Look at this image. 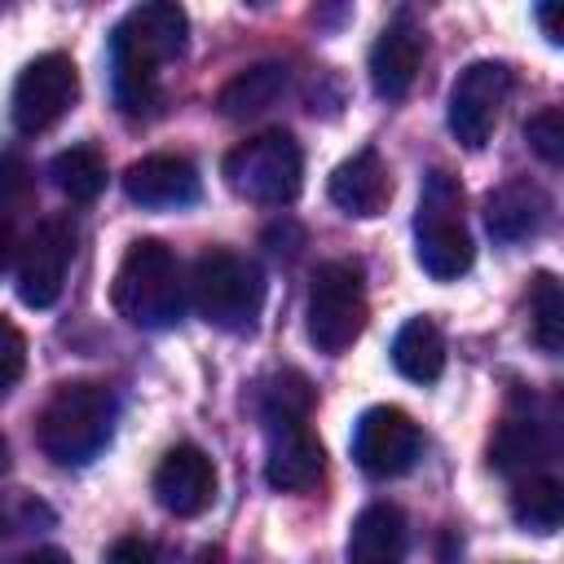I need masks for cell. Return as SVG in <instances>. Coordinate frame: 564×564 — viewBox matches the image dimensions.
I'll return each instance as SVG.
<instances>
[{
	"label": "cell",
	"instance_id": "obj_1",
	"mask_svg": "<svg viewBox=\"0 0 564 564\" xmlns=\"http://www.w3.org/2000/svg\"><path fill=\"white\" fill-rule=\"evenodd\" d=\"M189 18L181 4L154 0L123 13L110 35V66H115V101L128 115H145L159 101V70L185 53Z\"/></svg>",
	"mask_w": 564,
	"mask_h": 564
},
{
	"label": "cell",
	"instance_id": "obj_2",
	"mask_svg": "<svg viewBox=\"0 0 564 564\" xmlns=\"http://www.w3.org/2000/svg\"><path fill=\"white\" fill-rule=\"evenodd\" d=\"M110 304L128 326H141V330L176 326L185 313V282H181L176 251L159 238H137L115 269Z\"/></svg>",
	"mask_w": 564,
	"mask_h": 564
},
{
	"label": "cell",
	"instance_id": "obj_3",
	"mask_svg": "<svg viewBox=\"0 0 564 564\" xmlns=\"http://www.w3.org/2000/svg\"><path fill=\"white\" fill-rule=\"evenodd\" d=\"M110 432H115V392L93 379L62 383L35 419L40 449L62 467L93 463L106 449Z\"/></svg>",
	"mask_w": 564,
	"mask_h": 564
},
{
	"label": "cell",
	"instance_id": "obj_4",
	"mask_svg": "<svg viewBox=\"0 0 564 564\" xmlns=\"http://www.w3.org/2000/svg\"><path fill=\"white\" fill-rule=\"evenodd\" d=\"M189 300L198 317L216 330H251L264 308V273L251 256L212 247L194 260Z\"/></svg>",
	"mask_w": 564,
	"mask_h": 564
},
{
	"label": "cell",
	"instance_id": "obj_5",
	"mask_svg": "<svg viewBox=\"0 0 564 564\" xmlns=\"http://www.w3.org/2000/svg\"><path fill=\"white\" fill-rule=\"evenodd\" d=\"M414 260L436 282H454L476 260V247H471V238L463 229V185L449 172H441V167L427 172L423 194H419Z\"/></svg>",
	"mask_w": 564,
	"mask_h": 564
},
{
	"label": "cell",
	"instance_id": "obj_6",
	"mask_svg": "<svg viewBox=\"0 0 564 564\" xmlns=\"http://www.w3.org/2000/svg\"><path fill=\"white\" fill-rule=\"evenodd\" d=\"M220 172L238 198L260 203V207H286V203H295V194L304 185V154L291 132L269 128L260 137L238 141L225 154Z\"/></svg>",
	"mask_w": 564,
	"mask_h": 564
},
{
	"label": "cell",
	"instance_id": "obj_7",
	"mask_svg": "<svg viewBox=\"0 0 564 564\" xmlns=\"http://www.w3.org/2000/svg\"><path fill=\"white\" fill-rule=\"evenodd\" d=\"M366 330V282L361 264L352 260H326L317 264L308 282V339L317 352H348L357 335Z\"/></svg>",
	"mask_w": 564,
	"mask_h": 564
},
{
	"label": "cell",
	"instance_id": "obj_8",
	"mask_svg": "<svg viewBox=\"0 0 564 564\" xmlns=\"http://www.w3.org/2000/svg\"><path fill=\"white\" fill-rule=\"evenodd\" d=\"M79 97V70L66 53H40L35 62L22 66L18 84H13V101H9V115H13V128L35 137V132H48Z\"/></svg>",
	"mask_w": 564,
	"mask_h": 564
},
{
	"label": "cell",
	"instance_id": "obj_9",
	"mask_svg": "<svg viewBox=\"0 0 564 564\" xmlns=\"http://www.w3.org/2000/svg\"><path fill=\"white\" fill-rule=\"evenodd\" d=\"M75 220L70 216H44L22 251H18V300L26 308H53L62 286H66V269L75 260Z\"/></svg>",
	"mask_w": 564,
	"mask_h": 564
},
{
	"label": "cell",
	"instance_id": "obj_10",
	"mask_svg": "<svg viewBox=\"0 0 564 564\" xmlns=\"http://www.w3.org/2000/svg\"><path fill=\"white\" fill-rule=\"evenodd\" d=\"M507 97H511V66L489 57L471 62L449 88V132L458 137V145L480 150L494 137Z\"/></svg>",
	"mask_w": 564,
	"mask_h": 564
},
{
	"label": "cell",
	"instance_id": "obj_11",
	"mask_svg": "<svg viewBox=\"0 0 564 564\" xmlns=\"http://www.w3.org/2000/svg\"><path fill=\"white\" fill-rule=\"evenodd\" d=\"M419 449H423V432L397 405H370L352 427V458L361 471H370L379 480L410 471Z\"/></svg>",
	"mask_w": 564,
	"mask_h": 564
},
{
	"label": "cell",
	"instance_id": "obj_12",
	"mask_svg": "<svg viewBox=\"0 0 564 564\" xmlns=\"http://www.w3.org/2000/svg\"><path fill=\"white\" fill-rule=\"evenodd\" d=\"M154 498L163 511L194 520L216 502V467L198 445H172L154 467Z\"/></svg>",
	"mask_w": 564,
	"mask_h": 564
},
{
	"label": "cell",
	"instance_id": "obj_13",
	"mask_svg": "<svg viewBox=\"0 0 564 564\" xmlns=\"http://www.w3.org/2000/svg\"><path fill=\"white\" fill-rule=\"evenodd\" d=\"M198 167L181 154H145L137 163H128L123 172V194L145 207V212H172V207H189L198 198Z\"/></svg>",
	"mask_w": 564,
	"mask_h": 564
},
{
	"label": "cell",
	"instance_id": "obj_14",
	"mask_svg": "<svg viewBox=\"0 0 564 564\" xmlns=\"http://www.w3.org/2000/svg\"><path fill=\"white\" fill-rule=\"evenodd\" d=\"M419 62H423V35L419 26L401 13L397 22H388L379 31V40L370 44V84L383 101H401L410 88H414V75H419Z\"/></svg>",
	"mask_w": 564,
	"mask_h": 564
},
{
	"label": "cell",
	"instance_id": "obj_15",
	"mask_svg": "<svg viewBox=\"0 0 564 564\" xmlns=\"http://www.w3.org/2000/svg\"><path fill=\"white\" fill-rule=\"evenodd\" d=\"M546 216H551V198L529 176H511L485 198V225L498 242H520V238L542 234Z\"/></svg>",
	"mask_w": 564,
	"mask_h": 564
},
{
	"label": "cell",
	"instance_id": "obj_16",
	"mask_svg": "<svg viewBox=\"0 0 564 564\" xmlns=\"http://www.w3.org/2000/svg\"><path fill=\"white\" fill-rule=\"evenodd\" d=\"M326 471V449L322 441L300 423V427H278L269 436V458H264V480L282 494H308Z\"/></svg>",
	"mask_w": 564,
	"mask_h": 564
},
{
	"label": "cell",
	"instance_id": "obj_17",
	"mask_svg": "<svg viewBox=\"0 0 564 564\" xmlns=\"http://www.w3.org/2000/svg\"><path fill=\"white\" fill-rule=\"evenodd\" d=\"M330 203L348 216H379L392 198V176L379 159V150H357L330 172Z\"/></svg>",
	"mask_w": 564,
	"mask_h": 564
},
{
	"label": "cell",
	"instance_id": "obj_18",
	"mask_svg": "<svg viewBox=\"0 0 564 564\" xmlns=\"http://www.w3.org/2000/svg\"><path fill=\"white\" fill-rule=\"evenodd\" d=\"M405 516L392 502H370L348 533V564H405Z\"/></svg>",
	"mask_w": 564,
	"mask_h": 564
},
{
	"label": "cell",
	"instance_id": "obj_19",
	"mask_svg": "<svg viewBox=\"0 0 564 564\" xmlns=\"http://www.w3.org/2000/svg\"><path fill=\"white\" fill-rule=\"evenodd\" d=\"M286 84H291V75H286L282 62L247 66V70H238V75L216 93V110H220L225 119H251V115L278 106V97L286 93Z\"/></svg>",
	"mask_w": 564,
	"mask_h": 564
},
{
	"label": "cell",
	"instance_id": "obj_20",
	"mask_svg": "<svg viewBox=\"0 0 564 564\" xmlns=\"http://www.w3.org/2000/svg\"><path fill=\"white\" fill-rule=\"evenodd\" d=\"M392 366L410 383H436L445 370V335L432 317H410L392 339Z\"/></svg>",
	"mask_w": 564,
	"mask_h": 564
},
{
	"label": "cell",
	"instance_id": "obj_21",
	"mask_svg": "<svg viewBox=\"0 0 564 564\" xmlns=\"http://www.w3.org/2000/svg\"><path fill=\"white\" fill-rule=\"evenodd\" d=\"M53 185L70 198V203H93L106 189V159L93 145H70L62 154H53L48 163Z\"/></svg>",
	"mask_w": 564,
	"mask_h": 564
},
{
	"label": "cell",
	"instance_id": "obj_22",
	"mask_svg": "<svg viewBox=\"0 0 564 564\" xmlns=\"http://www.w3.org/2000/svg\"><path fill=\"white\" fill-rule=\"evenodd\" d=\"M511 516L529 533H555L564 524V489L551 476H529L511 494Z\"/></svg>",
	"mask_w": 564,
	"mask_h": 564
},
{
	"label": "cell",
	"instance_id": "obj_23",
	"mask_svg": "<svg viewBox=\"0 0 564 564\" xmlns=\"http://www.w3.org/2000/svg\"><path fill=\"white\" fill-rule=\"evenodd\" d=\"M313 410V388L300 370H282L260 388V419L269 423V432L278 427H300Z\"/></svg>",
	"mask_w": 564,
	"mask_h": 564
},
{
	"label": "cell",
	"instance_id": "obj_24",
	"mask_svg": "<svg viewBox=\"0 0 564 564\" xmlns=\"http://www.w3.org/2000/svg\"><path fill=\"white\" fill-rule=\"evenodd\" d=\"M529 335L542 352L564 348V291L551 273H538L529 286Z\"/></svg>",
	"mask_w": 564,
	"mask_h": 564
},
{
	"label": "cell",
	"instance_id": "obj_25",
	"mask_svg": "<svg viewBox=\"0 0 564 564\" xmlns=\"http://www.w3.org/2000/svg\"><path fill=\"white\" fill-rule=\"evenodd\" d=\"M489 458L498 471H529L533 463L546 458V436L533 419H507L489 445Z\"/></svg>",
	"mask_w": 564,
	"mask_h": 564
},
{
	"label": "cell",
	"instance_id": "obj_26",
	"mask_svg": "<svg viewBox=\"0 0 564 564\" xmlns=\"http://www.w3.org/2000/svg\"><path fill=\"white\" fill-rule=\"evenodd\" d=\"M524 141L542 163H560L564 159V110L560 106H542L538 115H529Z\"/></svg>",
	"mask_w": 564,
	"mask_h": 564
},
{
	"label": "cell",
	"instance_id": "obj_27",
	"mask_svg": "<svg viewBox=\"0 0 564 564\" xmlns=\"http://www.w3.org/2000/svg\"><path fill=\"white\" fill-rule=\"evenodd\" d=\"M35 194V172L22 154H0V212L26 207Z\"/></svg>",
	"mask_w": 564,
	"mask_h": 564
},
{
	"label": "cell",
	"instance_id": "obj_28",
	"mask_svg": "<svg viewBox=\"0 0 564 564\" xmlns=\"http://www.w3.org/2000/svg\"><path fill=\"white\" fill-rule=\"evenodd\" d=\"M26 370V339L22 330L0 313V392H9Z\"/></svg>",
	"mask_w": 564,
	"mask_h": 564
},
{
	"label": "cell",
	"instance_id": "obj_29",
	"mask_svg": "<svg viewBox=\"0 0 564 564\" xmlns=\"http://www.w3.org/2000/svg\"><path fill=\"white\" fill-rule=\"evenodd\" d=\"M106 564H159L154 560V546L145 542V538H119V542H110V551H106Z\"/></svg>",
	"mask_w": 564,
	"mask_h": 564
},
{
	"label": "cell",
	"instance_id": "obj_30",
	"mask_svg": "<svg viewBox=\"0 0 564 564\" xmlns=\"http://www.w3.org/2000/svg\"><path fill=\"white\" fill-rule=\"evenodd\" d=\"M538 22H542V35H546L551 44L564 40V35H560V4H542V9H538Z\"/></svg>",
	"mask_w": 564,
	"mask_h": 564
},
{
	"label": "cell",
	"instance_id": "obj_31",
	"mask_svg": "<svg viewBox=\"0 0 564 564\" xmlns=\"http://www.w3.org/2000/svg\"><path fill=\"white\" fill-rule=\"evenodd\" d=\"M22 564H70V555L57 551V546H40V551H31Z\"/></svg>",
	"mask_w": 564,
	"mask_h": 564
},
{
	"label": "cell",
	"instance_id": "obj_32",
	"mask_svg": "<svg viewBox=\"0 0 564 564\" xmlns=\"http://www.w3.org/2000/svg\"><path fill=\"white\" fill-rule=\"evenodd\" d=\"M9 256H13V225L9 216H0V269L9 264Z\"/></svg>",
	"mask_w": 564,
	"mask_h": 564
},
{
	"label": "cell",
	"instance_id": "obj_33",
	"mask_svg": "<svg viewBox=\"0 0 564 564\" xmlns=\"http://www.w3.org/2000/svg\"><path fill=\"white\" fill-rule=\"evenodd\" d=\"M4 463H9V441L0 436V471H4Z\"/></svg>",
	"mask_w": 564,
	"mask_h": 564
}]
</instances>
